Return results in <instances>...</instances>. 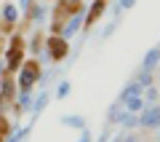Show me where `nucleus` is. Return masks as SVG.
<instances>
[{
	"instance_id": "obj_1",
	"label": "nucleus",
	"mask_w": 160,
	"mask_h": 142,
	"mask_svg": "<svg viewBox=\"0 0 160 142\" xmlns=\"http://www.w3.org/2000/svg\"><path fill=\"white\" fill-rule=\"evenodd\" d=\"M46 54V59H53V62H62V59H67L69 54V43L67 38H62V35H48V38H43V51Z\"/></svg>"
},
{
	"instance_id": "obj_2",
	"label": "nucleus",
	"mask_w": 160,
	"mask_h": 142,
	"mask_svg": "<svg viewBox=\"0 0 160 142\" xmlns=\"http://www.w3.org/2000/svg\"><path fill=\"white\" fill-rule=\"evenodd\" d=\"M38 78H40V62L35 59H24V64L19 67V78H16V89L19 91H32V86H38Z\"/></svg>"
},
{
	"instance_id": "obj_3",
	"label": "nucleus",
	"mask_w": 160,
	"mask_h": 142,
	"mask_svg": "<svg viewBox=\"0 0 160 142\" xmlns=\"http://www.w3.org/2000/svg\"><path fill=\"white\" fill-rule=\"evenodd\" d=\"M139 126L142 129H158L160 126V102L144 105V110L139 113Z\"/></svg>"
},
{
	"instance_id": "obj_4",
	"label": "nucleus",
	"mask_w": 160,
	"mask_h": 142,
	"mask_svg": "<svg viewBox=\"0 0 160 142\" xmlns=\"http://www.w3.org/2000/svg\"><path fill=\"white\" fill-rule=\"evenodd\" d=\"M0 16H3V27H0V32H11V30L19 24L22 11H19L11 0H8V3H3V8H0Z\"/></svg>"
},
{
	"instance_id": "obj_5",
	"label": "nucleus",
	"mask_w": 160,
	"mask_h": 142,
	"mask_svg": "<svg viewBox=\"0 0 160 142\" xmlns=\"http://www.w3.org/2000/svg\"><path fill=\"white\" fill-rule=\"evenodd\" d=\"M107 11V0H91V6H88V11L83 14V30H91L93 24L102 19V14Z\"/></svg>"
},
{
	"instance_id": "obj_6",
	"label": "nucleus",
	"mask_w": 160,
	"mask_h": 142,
	"mask_svg": "<svg viewBox=\"0 0 160 142\" xmlns=\"http://www.w3.org/2000/svg\"><path fill=\"white\" fill-rule=\"evenodd\" d=\"M80 30H83V11H75V14H69L67 19H64V24H62V38H75V35L80 32Z\"/></svg>"
},
{
	"instance_id": "obj_7",
	"label": "nucleus",
	"mask_w": 160,
	"mask_h": 142,
	"mask_svg": "<svg viewBox=\"0 0 160 142\" xmlns=\"http://www.w3.org/2000/svg\"><path fill=\"white\" fill-rule=\"evenodd\" d=\"M6 67L8 73H19V67L24 64V48H6Z\"/></svg>"
},
{
	"instance_id": "obj_8",
	"label": "nucleus",
	"mask_w": 160,
	"mask_h": 142,
	"mask_svg": "<svg viewBox=\"0 0 160 142\" xmlns=\"http://www.w3.org/2000/svg\"><path fill=\"white\" fill-rule=\"evenodd\" d=\"M24 16H27V22L43 24V22H46V16H48V6H46V3H32V6H29V11L24 14Z\"/></svg>"
},
{
	"instance_id": "obj_9",
	"label": "nucleus",
	"mask_w": 160,
	"mask_h": 142,
	"mask_svg": "<svg viewBox=\"0 0 160 142\" xmlns=\"http://www.w3.org/2000/svg\"><path fill=\"white\" fill-rule=\"evenodd\" d=\"M16 80H13L11 78V73H6V75H3V78H0V97H6V99H11V102H13V99H16Z\"/></svg>"
},
{
	"instance_id": "obj_10",
	"label": "nucleus",
	"mask_w": 160,
	"mask_h": 142,
	"mask_svg": "<svg viewBox=\"0 0 160 142\" xmlns=\"http://www.w3.org/2000/svg\"><path fill=\"white\" fill-rule=\"evenodd\" d=\"M158 67H160V46H155V48H149V51L144 54L142 70H147V73H155Z\"/></svg>"
},
{
	"instance_id": "obj_11",
	"label": "nucleus",
	"mask_w": 160,
	"mask_h": 142,
	"mask_svg": "<svg viewBox=\"0 0 160 142\" xmlns=\"http://www.w3.org/2000/svg\"><path fill=\"white\" fill-rule=\"evenodd\" d=\"M32 126H35V123H27V126H13L11 134L6 137V142H27V137H29V131H32Z\"/></svg>"
},
{
	"instance_id": "obj_12",
	"label": "nucleus",
	"mask_w": 160,
	"mask_h": 142,
	"mask_svg": "<svg viewBox=\"0 0 160 142\" xmlns=\"http://www.w3.org/2000/svg\"><path fill=\"white\" fill-rule=\"evenodd\" d=\"M32 110V91H16V115Z\"/></svg>"
},
{
	"instance_id": "obj_13",
	"label": "nucleus",
	"mask_w": 160,
	"mask_h": 142,
	"mask_svg": "<svg viewBox=\"0 0 160 142\" xmlns=\"http://www.w3.org/2000/svg\"><path fill=\"white\" fill-rule=\"evenodd\" d=\"M120 105H123V110H128V113H142L147 102L142 99V94H136V97H126Z\"/></svg>"
},
{
	"instance_id": "obj_14",
	"label": "nucleus",
	"mask_w": 160,
	"mask_h": 142,
	"mask_svg": "<svg viewBox=\"0 0 160 142\" xmlns=\"http://www.w3.org/2000/svg\"><path fill=\"white\" fill-rule=\"evenodd\" d=\"M48 99H51V94H48V89H40V94L32 99V115H40L43 110H46Z\"/></svg>"
},
{
	"instance_id": "obj_15",
	"label": "nucleus",
	"mask_w": 160,
	"mask_h": 142,
	"mask_svg": "<svg viewBox=\"0 0 160 142\" xmlns=\"http://www.w3.org/2000/svg\"><path fill=\"white\" fill-rule=\"evenodd\" d=\"M118 126H123V129H136V126H139V113H128V110H123V113L118 115Z\"/></svg>"
},
{
	"instance_id": "obj_16",
	"label": "nucleus",
	"mask_w": 160,
	"mask_h": 142,
	"mask_svg": "<svg viewBox=\"0 0 160 142\" xmlns=\"http://www.w3.org/2000/svg\"><path fill=\"white\" fill-rule=\"evenodd\" d=\"M142 99H144L147 105H152V102H160V91H158V86H155V83L144 86V89H142Z\"/></svg>"
},
{
	"instance_id": "obj_17",
	"label": "nucleus",
	"mask_w": 160,
	"mask_h": 142,
	"mask_svg": "<svg viewBox=\"0 0 160 142\" xmlns=\"http://www.w3.org/2000/svg\"><path fill=\"white\" fill-rule=\"evenodd\" d=\"M136 94H142V86H139L136 80H131V83H126V89L120 91L118 102H123V99H126V97H136Z\"/></svg>"
},
{
	"instance_id": "obj_18",
	"label": "nucleus",
	"mask_w": 160,
	"mask_h": 142,
	"mask_svg": "<svg viewBox=\"0 0 160 142\" xmlns=\"http://www.w3.org/2000/svg\"><path fill=\"white\" fill-rule=\"evenodd\" d=\"M27 48H29L32 57H38V54L43 51V35H32V38L27 40Z\"/></svg>"
},
{
	"instance_id": "obj_19",
	"label": "nucleus",
	"mask_w": 160,
	"mask_h": 142,
	"mask_svg": "<svg viewBox=\"0 0 160 142\" xmlns=\"http://www.w3.org/2000/svg\"><path fill=\"white\" fill-rule=\"evenodd\" d=\"M62 123L64 126H72V129H86V118H83V115H64Z\"/></svg>"
},
{
	"instance_id": "obj_20",
	"label": "nucleus",
	"mask_w": 160,
	"mask_h": 142,
	"mask_svg": "<svg viewBox=\"0 0 160 142\" xmlns=\"http://www.w3.org/2000/svg\"><path fill=\"white\" fill-rule=\"evenodd\" d=\"M6 48H27V38H24L22 32H11V38H8V46Z\"/></svg>"
},
{
	"instance_id": "obj_21",
	"label": "nucleus",
	"mask_w": 160,
	"mask_h": 142,
	"mask_svg": "<svg viewBox=\"0 0 160 142\" xmlns=\"http://www.w3.org/2000/svg\"><path fill=\"white\" fill-rule=\"evenodd\" d=\"M123 113V105L120 102H115V105H109V110H107V121L109 123H118V115Z\"/></svg>"
},
{
	"instance_id": "obj_22",
	"label": "nucleus",
	"mask_w": 160,
	"mask_h": 142,
	"mask_svg": "<svg viewBox=\"0 0 160 142\" xmlns=\"http://www.w3.org/2000/svg\"><path fill=\"white\" fill-rule=\"evenodd\" d=\"M69 91H72V83H69V80H62V83L56 86V99H67Z\"/></svg>"
},
{
	"instance_id": "obj_23",
	"label": "nucleus",
	"mask_w": 160,
	"mask_h": 142,
	"mask_svg": "<svg viewBox=\"0 0 160 142\" xmlns=\"http://www.w3.org/2000/svg\"><path fill=\"white\" fill-rule=\"evenodd\" d=\"M136 83L142 86V89H144V86H149V83H155V80H152V73H147V70H139V73H136Z\"/></svg>"
},
{
	"instance_id": "obj_24",
	"label": "nucleus",
	"mask_w": 160,
	"mask_h": 142,
	"mask_svg": "<svg viewBox=\"0 0 160 142\" xmlns=\"http://www.w3.org/2000/svg\"><path fill=\"white\" fill-rule=\"evenodd\" d=\"M11 134V118L6 113H0V137H8Z\"/></svg>"
},
{
	"instance_id": "obj_25",
	"label": "nucleus",
	"mask_w": 160,
	"mask_h": 142,
	"mask_svg": "<svg viewBox=\"0 0 160 142\" xmlns=\"http://www.w3.org/2000/svg\"><path fill=\"white\" fill-rule=\"evenodd\" d=\"M115 30H118V19H115V22H109V24H107V27H104V30H102V38H104V40H107V38H109V35H112V32H115Z\"/></svg>"
},
{
	"instance_id": "obj_26",
	"label": "nucleus",
	"mask_w": 160,
	"mask_h": 142,
	"mask_svg": "<svg viewBox=\"0 0 160 142\" xmlns=\"http://www.w3.org/2000/svg\"><path fill=\"white\" fill-rule=\"evenodd\" d=\"M123 137H126V129L120 126V129H118V134H115V137L109 134V139H107V142H123Z\"/></svg>"
},
{
	"instance_id": "obj_27",
	"label": "nucleus",
	"mask_w": 160,
	"mask_h": 142,
	"mask_svg": "<svg viewBox=\"0 0 160 142\" xmlns=\"http://www.w3.org/2000/svg\"><path fill=\"white\" fill-rule=\"evenodd\" d=\"M32 3H35V0H19V6H16V8H19V11H22V14H27Z\"/></svg>"
},
{
	"instance_id": "obj_28",
	"label": "nucleus",
	"mask_w": 160,
	"mask_h": 142,
	"mask_svg": "<svg viewBox=\"0 0 160 142\" xmlns=\"http://www.w3.org/2000/svg\"><path fill=\"white\" fill-rule=\"evenodd\" d=\"M118 6L123 8V11H128V8H133V6H136V0H118Z\"/></svg>"
},
{
	"instance_id": "obj_29",
	"label": "nucleus",
	"mask_w": 160,
	"mask_h": 142,
	"mask_svg": "<svg viewBox=\"0 0 160 142\" xmlns=\"http://www.w3.org/2000/svg\"><path fill=\"white\" fill-rule=\"evenodd\" d=\"M80 142H93V139H91V131H88V126H86V129H80Z\"/></svg>"
},
{
	"instance_id": "obj_30",
	"label": "nucleus",
	"mask_w": 160,
	"mask_h": 142,
	"mask_svg": "<svg viewBox=\"0 0 160 142\" xmlns=\"http://www.w3.org/2000/svg\"><path fill=\"white\" fill-rule=\"evenodd\" d=\"M109 134H112L109 129H102V134H99V142H107V139H109Z\"/></svg>"
},
{
	"instance_id": "obj_31",
	"label": "nucleus",
	"mask_w": 160,
	"mask_h": 142,
	"mask_svg": "<svg viewBox=\"0 0 160 142\" xmlns=\"http://www.w3.org/2000/svg\"><path fill=\"white\" fill-rule=\"evenodd\" d=\"M123 142H139V137L136 134H126V137H123Z\"/></svg>"
},
{
	"instance_id": "obj_32",
	"label": "nucleus",
	"mask_w": 160,
	"mask_h": 142,
	"mask_svg": "<svg viewBox=\"0 0 160 142\" xmlns=\"http://www.w3.org/2000/svg\"><path fill=\"white\" fill-rule=\"evenodd\" d=\"M8 73V67H6V62H0V78H3V75Z\"/></svg>"
},
{
	"instance_id": "obj_33",
	"label": "nucleus",
	"mask_w": 160,
	"mask_h": 142,
	"mask_svg": "<svg viewBox=\"0 0 160 142\" xmlns=\"http://www.w3.org/2000/svg\"><path fill=\"white\" fill-rule=\"evenodd\" d=\"M158 142H160V126H158Z\"/></svg>"
},
{
	"instance_id": "obj_34",
	"label": "nucleus",
	"mask_w": 160,
	"mask_h": 142,
	"mask_svg": "<svg viewBox=\"0 0 160 142\" xmlns=\"http://www.w3.org/2000/svg\"><path fill=\"white\" fill-rule=\"evenodd\" d=\"M0 142H6V137H0Z\"/></svg>"
}]
</instances>
